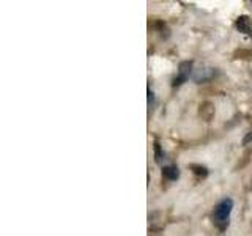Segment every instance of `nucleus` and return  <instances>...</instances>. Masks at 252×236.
<instances>
[{"mask_svg":"<svg viewBox=\"0 0 252 236\" xmlns=\"http://www.w3.org/2000/svg\"><path fill=\"white\" fill-rule=\"evenodd\" d=\"M232 209H233L232 199H224L216 205L215 212H213V222H215V225L219 228V230H225L227 228Z\"/></svg>","mask_w":252,"mask_h":236,"instance_id":"obj_1","label":"nucleus"},{"mask_svg":"<svg viewBox=\"0 0 252 236\" xmlns=\"http://www.w3.org/2000/svg\"><path fill=\"white\" fill-rule=\"evenodd\" d=\"M192 73V63L191 61H181L180 63V69H178V76L173 79V87H178L183 82H186L189 76Z\"/></svg>","mask_w":252,"mask_h":236,"instance_id":"obj_2","label":"nucleus"},{"mask_svg":"<svg viewBox=\"0 0 252 236\" xmlns=\"http://www.w3.org/2000/svg\"><path fill=\"white\" fill-rule=\"evenodd\" d=\"M215 76H216V69H213V68H199V69L194 71L192 79H194L195 84H202V82L211 81Z\"/></svg>","mask_w":252,"mask_h":236,"instance_id":"obj_3","label":"nucleus"},{"mask_svg":"<svg viewBox=\"0 0 252 236\" xmlns=\"http://www.w3.org/2000/svg\"><path fill=\"white\" fill-rule=\"evenodd\" d=\"M236 29H238L241 33L252 36V22L248 16H240V18L236 19Z\"/></svg>","mask_w":252,"mask_h":236,"instance_id":"obj_4","label":"nucleus"},{"mask_svg":"<svg viewBox=\"0 0 252 236\" xmlns=\"http://www.w3.org/2000/svg\"><path fill=\"white\" fill-rule=\"evenodd\" d=\"M162 177L170 181H175L180 178V170L175 165H167V167H162Z\"/></svg>","mask_w":252,"mask_h":236,"instance_id":"obj_5","label":"nucleus"},{"mask_svg":"<svg viewBox=\"0 0 252 236\" xmlns=\"http://www.w3.org/2000/svg\"><path fill=\"white\" fill-rule=\"evenodd\" d=\"M191 169H192V172L195 173L197 177H207V175H208V170H207V167H203V165L192 164V165H191Z\"/></svg>","mask_w":252,"mask_h":236,"instance_id":"obj_6","label":"nucleus"},{"mask_svg":"<svg viewBox=\"0 0 252 236\" xmlns=\"http://www.w3.org/2000/svg\"><path fill=\"white\" fill-rule=\"evenodd\" d=\"M155 159H156V162H158V164H161V162H162V159H164V153L161 151V145L158 144V142L155 144Z\"/></svg>","mask_w":252,"mask_h":236,"instance_id":"obj_7","label":"nucleus"},{"mask_svg":"<svg viewBox=\"0 0 252 236\" xmlns=\"http://www.w3.org/2000/svg\"><path fill=\"white\" fill-rule=\"evenodd\" d=\"M251 144H252V131L248 132L243 139V145H251Z\"/></svg>","mask_w":252,"mask_h":236,"instance_id":"obj_8","label":"nucleus"},{"mask_svg":"<svg viewBox=\"0 0 252 236\" xmlns=\"http://www.w3.org/2000/svg\"><path fill=\"white\" fill-rule=\"evenodd\" d=\"M148 106L150 107H153L155 106V94L152 90H148Z\"/></svg>","mask_w":252,"mask_h":236,"instance_id":"obj_9","label":"nucleus"}]
</instances>
